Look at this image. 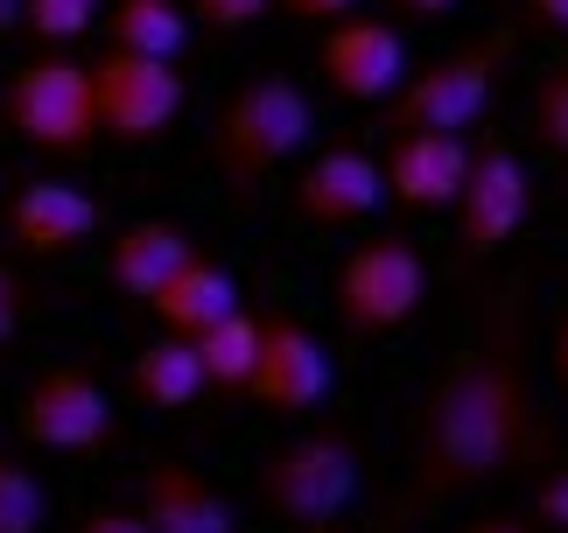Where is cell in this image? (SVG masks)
I'll list each match as a JSON object with an SVG mask.
<instances>
[{"mask_svg":"<svg viewBox=\"0 0 568 533\" xmlns=\"http://www.w3.org/2000/svg\"><path fill=\"white\" fill-rule=\"evenodd\" d=\"M534 463H548V429H540L519 338L506 330V338L464 351L449 372H435V386L414 408V505L477 492Z\"/></svg>","mask_w":568,"mask_h":533,"instance_id":"cell-1","label":"cell"},{"mask_svg":"<svg viewBox=\"0 0 568 533\" xmlns=\"http://www.w3.org/2000/svg\"><path fill=\"white\" fill-rule=\"evenodd\" d=\"M310 133H316V105H310V92H302L295 78L260 71V78H246L225 105H217L204 154H211L217 183H225L232 197H253L281 162H288V154L310 148Z\"/></svg>","mask_w":568,"mask_h":533,"instance_id":"cell-2","label":"cell"},{"mask_svg":"<svg viewBox=\"0 0 568 533\" xmlns=\"http://www.w3.org/2000/svg\"><path fill=\"white\" fill-rule=\"evenodd\" d=\"M253 492L288 526H310V533L337 526V513L358 499V442L344 429H316V435L281 442L274 456H260Z\"/></svg>","mask_w":568,"mask_h":533,"instance_id":"cell-3","label":"cell"},{"mask_svg":"<svg viewBox=\"0 0 568 533\" xmlns=\"http://www.w3.org/2000/svg\"><path fill=\"white\" fill-rule=\"evenodd\" d=\"M498 63H506V42H464V50L428 57L379 99L386 133H470L491 113Z\"/></svg>","mask_w":568,"mask_h":533,"instance_id":"cell-4","label":"cell"},{"mask_svg":"<svg viewBox=\"0 0 568 533\" xmlns=\"http://www.w3.org/2000/svg\"><path fill=\"white\" fill-rule=\"evenodd\" d=\"M8 127L42 154H78L99 148V113H92V71L71 57H36L8 78Z\"/></svg>","mask_w":568,"mask_h":533,"instance_id":"cell-5","label":"cell"},{"mask_svg":"<svg viewBox=\"0 0 568 533\" xmlns=\"http://www.w3.org/2000/svg\"><path fill=\"white\" fill-rule=\"evenodd\" d=\"M428 295V260L407 232H386V239H365V247L344 253L337 266V323L352 338H386L400 330Z\"/></svg>","mask_w":568,"mask_h":533,"instance_id":"cell-6","label":"cell"},{"mask_svg":"<svg viewBox=\"0 0 568 533\" xmlns=\"http://www.w3.org/2000/svg\"><path fill=\"white\" fill-rule=\"evenodd\" d=\"M190 105V84L169 57H126V50H105L92 63V113H99V133L105 141H162L169 127L183 120Z\"/></svg>","mask_w":568,"mask_h":533,"instance_id":"cell-7","label":"cell"},{"mask_svg":"<svg viewBox=\"0 0 568 533\" xmlns=\"http://www.w3.org/2000/svg\"><path fill=\"white\" fill-rule=\"evenodd\" d=\"M21 435L50 456H92L113 442V400L84 365H50L21 393Z\"/></svg>","mask_w":568,"mask_h":533,"instance_id":"cell-8","label":"cell"},{"mask_svg":"<svg viewBox=\"0 0 568 533\" xmlns=\"http://www.w3.org/2000/svg\"><path fill=\"white\" fill-rule=\"evenodd\" d=\"M456 247H464L470 260H485L498 253L506 239H519V225H527V211H534V175L527 162H519L513 148H470V169H464V190H456Z\"/></svg>","mask_w":568,"mask_h":533,"instance_id":"cell-9","label":"cell"},{"mask_svg":"<svg viewBox=\"0 0 568 533\" xmlns=\"http://www.w3.org/2000/svg\"><path fill=\"white\" fill-rule=\"evenodd\" d=\"M337 372H331V351L316 344V330L302 316H260V359H253V380L246 393L274 414H316L331 400Z\"/></svg>","mask_w":568,"mask_h":533,"instance_id":"cell-10","label":"cell"},{"mask_svg":"<svg viewBox=\"0 0 568 533\" xmlns=\"http://www.w3.org/2000/svg\"><path fill=\"white\" fill-rule=\"evenodd\" d=\"M379 162L365 154L358 141H331L323 154H310V169L295 175V190H288V204L295 218H310V225L323 232H344V225H365V218L379 211Z\"/></svg>","mask_w":568,"mask_h":533,"instance_id":"cell-11","label":"cell"},{"mask_svg":"<svg viewBox=\"0 0 568 533\" xmlns=\"http://www.w3.org/2000/svg\"><path fill=\"white\" fill-rule=\"evenodd\" d=\"M316 71L337 99L379 105L393 84L407 78V42H400V29H386V21H337V29L316 42Z\"/></svg>","mask_w":568,"mask_h":533,"instance_id":"cell-12","label":"cell"},{"mask_svg":"<svg viewBox=\"0 0 568 533\" xmlns=\"http://www.w3.org/2000/svg\"><path fill=\"white\" fill-rule=\"evenodd\" d=\"M464 169H470L464 133H393L379 183L400 211H449L464 190Z\"/></svg>","mask_w":568,"mask_h":533,"instance_id":"cell-13","label":"cell"},{"mask_svg":"<svg viewBox=\"0 0 568 533\" xmlns=\"http://www.w3.org/2000/svg\"><path fill=\"white\" fill-rule=\"evenodd\" d=\"M8 225H14V239H21L29 253H71V247H84V239L105 225V211H99V197H84L78 183L36 175V183L14 190Z\"/></svg>","mask_w":568,"mask_h":533,"instance_id":"cell-14","label":"cell"},{"mask_svg":"<svg viewBox=\"0 0 568 533\" xmlns=\"http://www.w3.org/2000/svg\"><path fill=\"white\" fill-rule=\"evenodd\" d=\"M134 513L148 520V533H239L225 492H217V484H204V477H196L190 463H176V456L148 463Z\"/></svg>","mask_w":568,"mask_h":533,"instance_id":"cell-15","label":"cell"},{"mask_svg":"<svg viewBox=\"0 0 568 533\" xmlns=\"http://www.w3.org/2000/svg\"><path fill=\"white\" fill-rule=\"evenodd\" d=\"M148 309H155V323L169 330V338H196V330H211L217 316H232V309H239V281H232V266L190 253L176 274L148 295Z\"/></svg>","mask_w":568,"mask_h":533,"instance_id":"cell-16","label":"cell"},{"mask_svg":"<svg viewBox=\"0 0 568 533\" xmlns=\"http://www.w3.org/2000/svg\"><path fill=\"white\" fill-rule=\"evenodd\" d=\"M190 253H196V239H190L183 225H169V218H141V225H120V232H113L105 266H113V288H120V295L148 302Z\"/></svg>","mask_w":568,"mask_h":533,"instance_id":"cell-17","label":"cell"},{"mask_svg":"<svg viewBox=\"0 0 568 533\" xmlns=\"http://www.w3.org/2000/svg\"><path fill=\"white\" fill-rule=\"evenodd\" d=\"M126 380H134L141 408L176 414V408H190V400L204 393V365H196V344L190 338H169V330H162L155 344L134 351V372H126Z\"/></svg>","mask_w":568,"mask_h":533,"instance_id":"cell-18","label":"cell"},{"mask_svg":"<svg viewBox=\"0 0 568 533\" xmlns=\"http://www.w3.org/2000/svg\"><path fill=\"white\" fill-rule=\"evenodd\" d=\"M105 42L126 57H183L190 42V14L176 0H113V14H105Z\"/></svg>","mask_w":568,"mask_h":533,"instance_id":"cell-19","label":"cell"},{"mask_svg":"<svg viewBox=\"0 0 568 533\" xmlns=\"http://www.w3.org/2000/svg\"><path fill=\"white\" fill-rule=\"evenodd\" d=\"M190 344H196V365H204V386L211 393H246L253 359H260V316L232 309V316H217L211 330H196Z\"/></svg>","mask_w":568,"mask_h":533,"instance_id":"cell-20","label":"cell"},{"mask_svg":"<svg viewBox=\"0 0 568 533\" xmlns=\"http://www.w3.org/2000/svg\"><path fill=\"white\" fill-rule=\"evenodd\" d=\"M50 520V492L14 450H0V533H42Z\"/></svg>","mask_w":568,"mask_h":533,"instance_id":"cell-21","label":"cell"},{"mask_svg":"<svg viewBox=\"0 0 568 533\" xmlns=\"http://www.w3.org/2000/svg\"><path fill=\"white\" fill-rule=\"evenodd\" d=\"M99 21V0H21V29H29L42 50L50 42H78Z\"/></svg>","mask_w":568,"mask_h":533,"instance_id":"cell-22","label":"cell"},{"mask_svg":"<svg viewBox=\"0 0 568 533\" xmlns=\"http://www.w3.org/2000/svg\"><path fill=\"white\" fill-rule=\"evenodd\" d=\"M534 127H540V141H548V148L568 154V63L534 84Z\"/></svg>","mask_w":568,"mask_h":533,"instance_id":"cell-23","label":"cell"},{"mask_svg":"<svg viewBox=\"0 0 568 533\" xmlns=\"http://www.w3.org/2000/svg\"><path fill=\"white\" fill-rule=\"evenodd\" d=\"M267 8L274 0H190V21H204V29H217V36H239V29H253Z\"/></svg>","mask_w":568,"mask_h":533,"instance_id":"cell-24","label":"cell"},{"mask_svg":"<svg viewBox=\"0 0 568 533\" xmlns=\"http://www.w3.org/2000/svg\"><path fill=\"white\" fill-rule=\"evenodd\" d=\"M534 520L568 533V463H548V477L534 484Z\"/></svg>","mask_w":568,"mask_h":533,"instance_id":"cell-25","label":"cell"},{"mask_svg":"<svg viewBox=\"0 0 568 533\" xmlns=\"http://www.w3.org/2000/svg\"><path fill=\"white\" fill-rule=\"evenodd\" d=\"M21 316H29V281H21L8 260H0V344L21 330Z\"/></svg>","mask_w":568,"mask_h":533,"instance_id":"cell-26","label":"cell"},{"mask_svg":"<svg viewBox=\"0 0 568 533\" xmlns=\"http://www.w3.org/2000/svg\"><path fill=\"white\" fill-rule=\"evenodd\" d=\"M78 533H148L141 513H126V505H99V513H84Z\"/></svg>","mask_w":568,"mask_h":533,"instance_id":"cell-27","label":"cell"},{"mask_svg":"<svg viewBox=\"0 0 568 533\" xmlns=\"http://www.w3.org/2000/svg\"><path fill=\"white\" fill-rule=\"evenodd\" d=\"M281 8H288L295 21H344L358 0H281Z\"/></svg>","mask_w":568,"mask_h":533,"instance_id":"cell-28","label":"cell"},{"mask_svg":"<svg viewBox=\"0 0 568 533\" xmlns=\"http://www.w3.org/2000/svg\"><path fill=\"white\" fill-rule=\"evenodd\" d=\"M527 14L540 21V29H561L568 36V0H527Z\"/></svg>","mask_w":568,"mask_h":533,"instance_id":"cell-29","label":"cell"},{"mask_svg":"<svg viewBox=\"0 0 568 533\" xmlns=\"http://www.w3.org/2000/svg\"><path fill=\"white\" fill-rule=\"evenodd\" d=\"M555 380L568 386V316H561V330H555Z\"/></svg>","mask_w":568,"mask_h":533,"instance_id":"cell-30","label":"cell"},{"mask_svg":"<svg viewBox=\"0 0 568 533\" xmlns=\"http://www.w3.org/2000/svg\"><path fill=\"white\" fill-rule=\"evenodd\" d=\"M400 8H414V14H449L456 0H400Z\"/></svg>","mask_w":568,"mask_h":533,"instance_id":"cell-31","label":"cell"},{"mask_svg":"<svg viewBox=\"0 0 568 533\" xmlns=\"http://www.w3.org/2000/svg\"><path fill=\"white\" fill-rule=\"evenodd\" d=\"M8 29H21V0H0V36Z\"/></svg>","mask_w":568,"mask_h":533,"instance_id":"cell-32","label":"cell"},{"mask_svg":"<svg viewBox=\"0 0 568 533\" xmlns=\"http://www.w3.org/2000/svg\"><path fill=\"white\" fill-rule=\"evenodd\" d=\"M464 533H527V526H506V520H477V526H464Z\"/></svg>","mask_w":568,"mask_h":533,"instance_id":"cell-33","label":"cell"},{"mask_svg":"<svg viewBox=\"0 0 568 533\" xmlns=\"http://www.w3.org/2000/svg\"><path fill=\"white\" fill-rule=\"evenodd\" d=\"M316 533H344V526H316Z\"/></svg>","mask_w":568,"mask_h":533,"instance_id":"cell-34","label":"cell"}]
</instances>
